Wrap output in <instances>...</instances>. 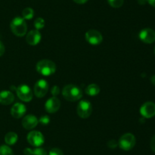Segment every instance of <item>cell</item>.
I'll return each instance as SVG.
<instances>
[{
    "instance_id": "obj_1",
    "label": "cell",
    "mask_w": 155,
    "mask_h": 155,
    "mask_svg": "<svg viewBox=\"0 0 155 155\" xmlns=\"http://www.w3.org/2000/svg\"><path fill=\"white\" fill-rule=\"evenodd\" d=\"M62 95L68 101L74 102L82 98L83 92L79 87L74 84H68L62 90Z\"/></svg>"
},
{
    "instance_id": "obj_2",
    "label": "cell",
    "mask_w": 155,
    "mask_h": 155,
    "mask_svg": "<svg viewBox=\"0 0 155 155\" xmlns=\"http://www.w3.org/2000/svg\"><path fill=\"white\" fill-rule=\"evenodd\" d=\"M36 71L44 76L51 75L56 71L55 63L48 59L41 60L36 64Z\"/></svg>"
},
{
    "instance_id": "obj_3",
    "label": "cell",
    "mask_w": 155,
    "mask_h": 155,
    "mask_svg": "<svg viewBox=\"0 0 155 155\" xmlns=\"http://www.w3.org/2000/svg\"><path fill=\"white\" fill-rule=\"evenodd\" d=\"M10 27L12 33L18 36H23L27 33V24L24 18L21 17H16L14 18L11 22Z\"/></svg>"
},
{
    "instance_id": "obj_4",
    "label": "cell",
    "mask_w": 155,
    "mask_h": 155,
    "mask_svg": "<svg viewBox=\"0 0 155 155\" xmlns=\"http://www.w3.org/2000/svg\"><path fill=\"white\" fill-rule=\"evenodd\" d=\"M136 141V138L133 134L127 133L120 137L118 144L123 150H130L134 147Z\"/></svg>"
},
{
    "instance_id": "obj_5",
    "label": "cell",
    "mask_w": 155,
    "mask_h": 155,
    "mask_svg": "<svg viewBox=\"0 0 155 155\" xmlns=\"http://www.w3.org/2000/svg\"><path fill=\"white\" fill-rule=\"evenodd\" d=\"M92 106L89 101L86 100H80L77 107V112L80 117L83 119H86L89 117L92 114Z\"/></svg>"
},
{
    "instance_id": "obj_6",
    "label": "cell",
    "mask_w": 155,
    "mask_h": 155,
    "mask_svg": "<svg viewBox=\"0 0 155 155\" xmlns=\"http://www.w3.org/2000/svg\"><path fill=\"white\" fill-rule=\"evenodd\" d=\"M27 141L35 147H40L45 141L44 136L39 131H32L27 135Z\"/></svg>"
},
{
    "instance_id": "obj_7",
    "label": "cell",
    "mask_w": 155,
    "mask_h": 155,
    "mask_svg": "<svg viewBox=\"0 0 155 155\" xmlns=\"http://www.w3.org/2000/svg\"><path fill=\"white\" fill-rule=\"evenodd\" d=\"M17 95L20 100L24 102H30L33 98V92L29 86L26 84H21L18 87L16 90Z\"/></svg>"
},
{
    "instance_id": "obj_8",
    "label": "cell",
    "mask_w": 155,
    "mask_h": 155,
    "mask_svg": "<svg viewBox=\"0 0 155 155\" xmlns=\"http://www.w3.org/2000/svg\"><path fill=\"white\" fill-rule=\"evenodd\" d=\"M86 40L92 45H98L102 42V35L95 30H89L86 33Z\"/></svg>"
},
{
    "instance_id": "obj_9",
    "label": "cell",
    "mask_w": 155,
    "mask_h": 155,
    "mask_svg": "<svg viewBox=\"0 0 155 155\" xmlns=\"http://www.w3.org/2000/svg\"><path fill=\"white\" fill-rule=\"evenodd\" d=\"M48 90V84L44 79L39 80L34 85V94L37 97H43Z\"/></svg>"
},
{
    "instance_id": "obj_10",
    "label": "cell",
    "mask_w": 155,
    "mask_h": 155,
    "mask_svg": "<svg viewBox=\"0 0 155 155\" xmlns=\"http://www.w3.org/2000/svg\"><path fill=\"white\" fill-rule=\"evenodd\" d=\"M140 113L145 118L149 119L155 115V103L148 101L144 103L140 108Z\"/></svg>"
},
{
    "instance_id": "obj_11",
    "label": "cell",
    "mask_w": 155,
    "mask_h": 155,
    "mask_svg": "<svg viewBox=\"0 0 155 155\" xmlns=\"http://www.w3.org/2000/svg\"><path fill=\"white\" fill-rule=\"evenodd\" d=\"M139 38L145 43H152L155 41V31L151 28H144L139 33Z\"/></svg>"
},
{
    "instance_id": "obj_12",
    "label": "cell",
    "mask_w": 155,
    "mask_h": 155,
    "mask_svg": "<svg viewBox=\"0 0 155 155\" xmlns=\"http://www.w3.org/2000/svg\"><path fill=\"white\" fill-rule=\"evenodd\" d=\"M61 106V102L56 97H52L48 99L45 104V109L49 113L57 112Z\"/></svg>"
},
{
    "instance_id": "obj_13",
    "label": "cell",
    "mask_w": 155,
    "mask_h": 155,
    "mask_svg": "<svg viewBox=\"0 0 155 155\" xmlns=\"http://www.w3.org/2000/svg\"><path fill=\"white\" fill-rule=\"evenodd\" d=\"M27 112L26 106L23 103H17L11 109V114L15 119H20L24 116Z\"/></svg>"
},
{
    "instance_id": "obj_14",
    "label": "cell",
    "mask_w": 155,
    "mask_h": 155,
    "mask_svg": "<svg viewBox=\"0 0 155 155\" xmlns=\"http://www.w3.org/2000/svg\"><path fill=\"white\" fill-rule=\"evenodd\" d=\"M39 123V120L35 115H27L22 120V126L24 129H33Z\"/></svg>"
},
{
    "instance_id": "obj_15",
    "label": "cell",
    "mask_w": 155,
    "mask_h": 155,
    "mask_svg": "<svg viewBox=\"0 0 155 155\" xmlns=\"http://www.w3.org/2000/svg\"><path fill=\"white\" fill-rule=\"evenodd\" d=\"M41 38V33L38 30H30L27 35L26 37V40H27V43L30 44L31 46H35L38 44L40 41Z\"/></svg>"
},
{
    "instance_id": "obj_16",
    "label": "cell",
    "mask_w": 155,
    "mask_h": 155,
    "mask_svg": "<svg viewBox=\"0 0 155 155\" xmlns=\"http://www.w3.org/2000/svg\"><path fill=\"white\" fill-rule=\"evenodd\" d=\"M15 100V96L11 91H3L0 92V103L3 105H9Z\"/></svg>"
},
{
    "instance_id": "obj_17",
    "label": "cell",
    "mask_w": 155,
    "mask_h": 155,
    "mask_svg": "<svg viewBox=\"0 0 155 155\" xmlns=\"http://www.w3.org/2000/svg\"><path fill=\"white\" fill-rule=\"evenodd\" d=\"M25 155H47V152L42 147H35V148H25L24 150Z\"/></svg>"
},
{
    "instance_id": "obj_18",
    "label": "cell",
    "mask_w": 155,
    "mask_h": 155,
    "mask_svg": "<svg viewBox=\"0 0 155 155\" xmlns=\"http://www.w3.org/2000/svg\"><path fill=\"white\" fill-rule=\"evenodd\" d=\"M85 91H86V94H88V95L91 96V97H95V96L98 95L99 94L100 88L96 84H91L88 85L86 87Z\"/></svg>"
},
{
    "instance_id": "obj_19",
    "label": "cell",
    "mask_w": 155,
    "mask_h": 155,
    "mask_svg": "<svg viewBox=\"0 0 155 155\" xmlns=\"http://www.w3.org/2000/svg\"><path fill=\"white\" fill-rule=\"evenodd\" d=\"M18 135L15 132H10L5 136V141L8 145H14L18 141Z\"/></svg>"
},
{
    "instance_id": "obj_20",
    "label": "cell",
    "mask_w": 155,
    "mask_h": 155,
    "mask_svg": "<svg viewBox=\"0 0 155 155\" xmlns=\"http://www.w3.org/2000/svg\"><path fill=\"white\" fill-rule=\"evenodd\" d=\"M34 15V11L31 8H25L22 12V16L24 19L30 20Z\"/></svg>"
},
{
    "instance_id": "obj_21",
    "label": "cell",
    "mask_w": 155,
    "mask_h": 155,
    "mask_svg": "<svg viewBox=\"0 0 155 155\" xmlns=\"http://www.w3.org/2000/svg\"><path fill=\"white\" fill-rule=\"evenodd\" d=\"M0 155H14V153L8 145H2L0 146Z\"/></svg>"
},
{
    "instance_id": "obj_22",
    "label": "cell",
    "mask_w": 155,
    "mask_h": 155,
    "mask_svg": "<svg viewBox=\"0 0 155 155\" xmlns=\"http://www.w3.org/2000/svg\"><path fill=\"white\" fill-rule=\"evenodd\" d=\"M34 27L36 30H42L45 27V21L42 18H37L34 21Z\"/></svg>"
},
{
    "instance_id": "obj_23",
    "label": "cell",
    "mask_w": 155,
    "mask_h": 155,
    "mask_svg": "<svg viewBox=\"0 0 155 155\" xmlns=\"http://www.w3.org/2000/svg\"><path fill=\"white\" fill-rule=\"evenodd\" d=\"M107 2L111 7L117 9L123 5L124 0H107Z\"/></svg>"
},
{
    "instance_id": "obj_24",
    "label": "cell",
    "mask_w": 155,
    "mask_h": 155,
    "mask_svg": "<svg viewBox=\"0 0 155 155\" xmlns=\"http://www.w3.org/2000/svg\"><path fill=\"white\" fill-rule=\"evenodd\" d=\"M48 155H64V153L61 149L54 147V148L51 149V150L49 151Z\"/></svg>"
},
{
    "instance_id": "obj_25",
    "label": "cell",
    "mask_w": 155,
    "mask_h": 155,
    "mask_svg": "<svg viewBox=\"0 0 155 155\" xmlns=\"http://www.w3.org/2000/svg\"><path fill=\"white\" fill-rule=\"evenodd\" d=\"M49 117L47 116V115H43V116H42L40 118L39 122H40V123H42V125H47L49 122Z\"/></svg>"
},
{
    "instance_id": "obj_26",
    "label": "cell",
    "mask_w": 155,
    "mask_h": 155,
    "mask_svg": "<svg viewBox=\"0 0 155 155\" xmlns=\"http://www.w3.org/2000/svg\"><path fill=\"white\" fill-rule=\"evenodd\" d=\"M59 92H60V88H59L58 86H54L52 88H51V93L54 97H56V96L59 94Z\"/></svg>"
},
{
    "instance_id": "obj_27",
    "label": "cell",
    "mask_w": 155,
    "mask_h": 155,
    "mask_svg": "<svg viewBox=\"0 0 155 155\" xmlns=\"http://www.w3.org/2000/svg\"><path fill=\"white\" fill-rule=\"evenodd\" d=\"M5 51V49L4 44L2 43V41H0V56H2L4 54Z\"/></svg>"
},
{
    "instance_id": "obj_28",
    "label": "cell",
    "mask_w": 155,
    "mask_h": 155,
    "mask_svg": "<svg viewBox=\"0 0 155 155\" xmlns=\"http://www.w3.org/2000/svg\"><path fill=\"white\" fill-rule=\"evenodd\" d=\"M151 149H152L153 151H154L155 153V135H154V137L152 138V139H151Z\"/></svg>"
},
{
    "instance_id": "obj_29",
    "label": "cell",
    "mask_w": 155,
    "mask_h": 155,
    "mask_svg": "<svg viewBox=\"0 0 155 155\" xmlns=\"http://www.w3.org/2000/svg\"><path fill=\"white\" fill-rule=\"evenodd\" d=\"M112 142V144H107V145L109 146V147H110V148H115V147H117V144L116 143V141H113V140H112V141H110Z\"/></svg>"
},
{
    "instance_id": "obj_30",
    "label": "cell",
    "mask_w": 155,
    "mask_h": 155,
    "mask_svg": "<svg viewBox=\"0 0 155 155\" xmlns=\"http://www.w3.org/2000/svg\"><path fill=\"white\" fill-rule=\"evenodd\" d=\"M74 1L76 3H77V4H84V3H86L88 0H74Z\"/></svg>"
},
{
    "instance_id": "obj_31",
    "label": "cell",
    "mask_w": 155,
    "mask_h": 155,
    "mask_svg": "<svg viewBox=\"0 0 155 155\" xmlns=\"http://www.w3.org/2000/svg\"><path fill=\"white\" fill-rule=\"evenodd\" d=\"M147 2H148L151 6L155 8V0H147Z\"/></svg>"
},
{
    "instance_id": "obj_32",
    "label": "cell",
    "mask_w": 155,
    "mask_h": 155,
    "mask_svg": "<svg viewBox=\"0 0 155 155\" xmlns=\"http://www.w3.org/2000/svg\"><path fill=\"white\" fill-rule=\"evenodd\" d=\"M147 0H138V2L140 5H145L146 3Z\"/></svg>"
},
{
    "instance_id": "obj_33",
    "label": "cell",
    "mask_w": 155,
    "mask_h": 155,
    "mask_svg": "<svg viewBox=\"0 0 155 155\" xmlns=\"http://www.w3.org/2000/svg\"><path fill=\"white\" fill-rule=\"evenodd\" d=\"M151 83L155 85V74H154V75H153L152 77L151 78Z\"/></svg>"
},
{
    "instance_id": "obj_34",
    "label": "cell",
    "mask_w": 155,
    "mask_h": 155,
    "mask_svg": "<svg viewBox=\"0 0 155 155\" xmlns=\"http://www.w3.org/2000/svg\"><path fill=\"white\" fill-rule=\"evenodd\" d=\"M154 53H155V49H154Z\"/></svg>"
}]
</instances>
